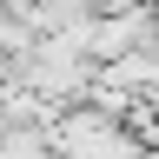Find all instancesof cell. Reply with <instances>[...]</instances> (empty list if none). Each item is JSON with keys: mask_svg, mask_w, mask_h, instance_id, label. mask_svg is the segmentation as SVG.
Instances as JSON below:
<instances>
[{"mask_svg": "<svg viewBox=\"0 0 159 159\" xmlns=\"http://www.w3.org/2000/svg\"><path fill=\"white\" fill-rule=\"evenodd\" d=\"M146 47L159 53V0H152V20H146Z\"/></svg>", "mask_w": 159, "mask_h": 159, "instance_id": "7a4b0ae2", "label": "cell"}, {"mask_svg": "<svg viewBox=\"0 0 159 159\" xmlns=\"http://www.w3.org/2000/svg\"><path fill=\"white\" fill-rule=\"evenodd\" d=\"M146 20H152V0L146 7H133V13H93L86 27H80V47H86L93 66H113V60H126L146 47Z\"/></svg>", "mask_w": 159, "mask_h": 159, "instance_id": "6da1fadb", "label": "cell"}]
</instances>
